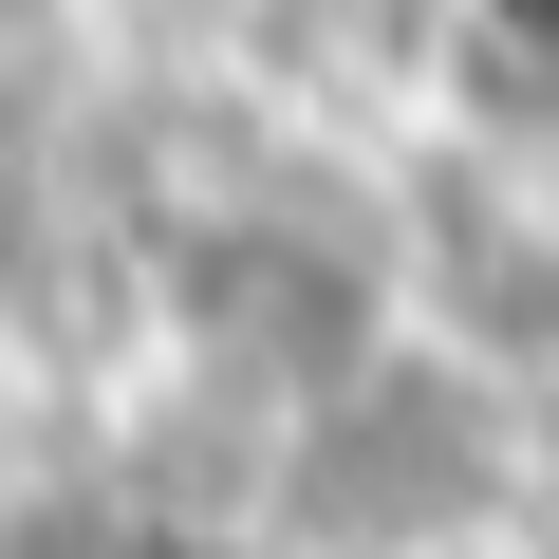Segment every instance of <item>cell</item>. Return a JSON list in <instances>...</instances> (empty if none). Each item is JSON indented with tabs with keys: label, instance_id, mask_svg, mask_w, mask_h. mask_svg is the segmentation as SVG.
<instances>
[{
	"label": "cell",
	"instance_id": "cell-1",
	"mask_svg": "<svg viewBox=\"0 0 559 559\" xmlns=\"http://www.w3.org/2000/svg\"><path fill=\"white\" fill-rule=\"evenodd\" d=\"M466 57L503 112H559V0H466Z\"/></svg>",
	"mask_w": 559,
	"mask_h": 559
}]
</instances>
